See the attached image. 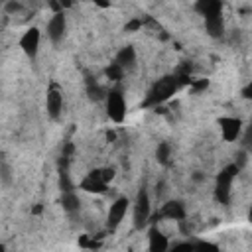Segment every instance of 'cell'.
<instances>
[{
	"mask_svg": "<svg viewBox=\"0 0 252 252\" xmlns=\"http://www.w3.org/2000/svg\"><path fill=\"white\" fill-rule=\"evenodd\" d=\"M177 89H179L177 77H175V75H165V77L158 79V81L152 85V89L148 91L146 100L142 102V106H144V108H150V106L158 108V106H159L161 102H165Z\"/></svg>",
	"mask_w": 252,
	"mask_h": 252,
	"instance_id": "6da1fadb",
	"label": "cell"
},
{
	"mask_svg": "<svg viewBox=\"0 0 252 252\" xmlns=\"http://www.w3.org/2000/svg\"><path fill=\"white\" fill-rule=\"evenodd\" d=\"M238 171H240V169H238L234 163H228V165H224V167L217 173V179H215V199H217L220 205H228L232 181H234V177H236Z\"/></svg>",
	"mask_w": 252,
	"mask_h": 252,
	"instance_id": "7a4b0ae2",
	"label": "cell"
},
{
	"mask_svg": "<svg viewBox=\"0 0 252 252\" xmlns=\"http://www.w3.org/2000/svg\"><path fill=\"white\" fill-rule=\"evenodd\" d=\"M104 100H106V114H108V118L112 122H116V124L124 122V118H126V100H124L122 91L120 89H110L106 93Z\"/></svg>",
	"mask_w": 252,
	"mask_h": 252,
	"instance_id": "3957f363",
	"label": "cell"
},
{
	"mask_svg": "<svg viewBox=\"0 0 252 252\" xmlns=\"http://www.w3.org/2000/svg\"><path fill=\"white\" fill-rule=\"evenodd\" d=\"M152 217V205H150V195L144 187H140L136 201H134V226L136 228H144L150 222Z\"/></svg>",
	"mask_w": 252,
	"mask_h": 252,
	"instance_id": "277c9868",
	"label": "cell"
},
{
	"mask_svg": "<svg viewBox=\"0 0 252 252\" xmlns=\"http://www.w3.org/2000/svg\"><path fill=\"white\" fill-rule=\"evenodd\" d=\"M45 108H47V116L51 120H57L61 116L63 110V93L59 89V85L55 81L49 83L47 93H45Z\"/></svg>",
	"mask_w": 252,
	"mask_h": 252,
	"instance_id": "5b68a950",
	"label": "cell"
},
{
	"mask_svg": "<svg viewBox=\"0 0 252 252\" xmlns=\"http://www.w3.org/2000/svg\"><path fill=\"white\" fill-rule=\"evenodd\" d=\"M158 219H169V220H183L185 219V205L177 199L165 201L161 205V209L150 217V222H156Z\"/></svg>",
	"mask_w": 252,
	"mask_h": 252,
	"instance_id": "8992f818",
	"label": "cell"
},
{
	"mask_svg": "<svg viewBox=\"0 0 252 252\" xmlns=\"http://www.w3.org/2000/svg\"><path fill=\"white\" fill-rule=\"evenodd\" d=\"M128 209H130L128 197H118V199L110 205V209H108V215H106V228H108V230L118 228V224L124 220Z\"/></svg>",
	"mask_w": 252,
	"mask_h": 252,
	"instance_id": "52a82bcc",
	"label": "cell"
},
{
	"mask_svg": "<svg viewBox=\"0 0 252 252\" xmlns=\"http://www.w3.org/2000/svg\"><path fill=\"white\" fill-rule=\"evenodd\" d=\"M39 41H41V33L37 28H28L22 37H20V49L30 57V59H35L37 57V51H39Z\"/></svg>",
	"mask_w": 252,
	"mask_h": 252,
	"instance_id": "ba28073f",
	"label": "cell"
},
{
	"mask_svg": "<svg viewBox=\"0 0 252 252\" xmlns=\"http://www.w3.org/2000/svg\"><path fill=\"white\" fill-rule=\"evenodd\" d=\"M67 33V16L65 12H55L47 22V37L53 43H59Z\"/></svg>",
	"mask_w": 252,
	"mask_h": 252,
	"instance_id": "9c48e42d",
	"label": "cell"
},
{
	"mask_svg": "<svg viewBox=\"0 0 252 252\" xmlns=\"http://www.w3.org/2000/svg\"><path fill=\"white\" fill-rule=\"evenodd\" d=\"M219 128H220L222 140L236 142L242 134V120L234 118V116H222V118H219Z\"/></svg>",
	"mask_w": 252,
	"mask_h": 252,
	"instance_id": "30bf717a",
	"label": "cell"
},
{
	"mask_svg": "<svg viewBox=\"0 0 252 252\" xmlns=\"http://www.w3.org/2000/svg\"><path fill=\"white\" fill-rule=\"evenodd\" d=\"M79 187H81L83 191H87V193H104L108 185L104 183L102 171H100V167H98V169H91V171L81 179Z\"/></svg>",
	"mask_w": 252,
	"mask_h": 252,
	"instance_id": "8fae6325",
	"label": "cell"
},
{
	"mask_svg": "<svg viewBox=\"0 0 252 252\" xmlns=\"http://www.w3.org/2000/svg\"><path fill=\"white\" fill-rule=\"evenodd\" d=\"M167 248H169L167 236L156 224H152L148 230V252H167Z\"/></svg>",
	"mask_w": 252,
	"mask_h": 252,
	"instance_id": "7c38bea8",
	"label": "cell"
},
{
	"mask_svg": "<svg viewBox=\"0 0 252 252\" xmlns=\"http://www.w3.org/2000/svg\"><path fill=\"white\" fill-rule=\"evenodd\" d=\"M114 63H118L124 71L134 69V67H136V49H134V45H124V47L116 53Z\"/></svg>",
	"mask_w": 252,
	"mask_h": 252,
	"instance_id": "4fadbf2b",
	"label": "cell"
},
{
	"mask_svg": "<svg viewBox=\"0 0 252 252\" xmlns=\"http://www.w3.org/2000/svg\"><path fill=\"white\" fill-rule=\"evenodd\" d=\"M195 10H197L203 18L220 16V14H222V2H219V0H199V2L195 4Z\"/></svg>",
	"mask_w": 252,
	"mask_h": 252,
	"instance_id": "5bb4252c",
	"label": "cell"
},
{
	"mask_svg": "<svg viewBox=\"0 0 252 252\" xmlns=\"http://www.w3.org/2000/svg\"><path fill=\"white\" fill-rule=\"evenodd\" d=\"M59 203H61L63 211L69 213V215H75V213L81 211V199H79V195H77L75 191L61 193V201H59Z\"/></svg>",
	"mask_w": 252,
	"mask_h": 252,
	"instance_id": "9a60e30c",
	"label": "cell"
},
{
	"mask_svg": "<svg viewBox=\"0 0 252 252\" xmlns=\"http://www.w3.org/2000/svg\"><path fill=\"white\" fill-rule=\"evenodd\" d=\"M205 30L211 37H222L224 33V20H222V14L220 16H211V18H205Z\"/></svg>",
	"mask_w": 252,
	"mask_h": 252,
	"instance_id": "2e32d148",
	"label": "cell"
},
{
	"mask_svg": "<svg viewBox=\"0 0 252 252\" xmlns=\"http://www.w3.org/2000/svg\"><path fill=\"white\" fill-rule=\"evenodd\" d=\"M87 93H89V98L91 100H102V98H106V93L108 91H104L93 77H87Z\"/></svg>",
	"mask_w": 252,
	"mask_h": 252,
	"instance_id": "e0dca14e",
	"label": "cell"
},
{
	"mask_svg": "<svg viewBox=\"0 0 252 252\" xmlns=\"http://www.w3.org/2000/svg\"><path fill=\"white\" fill-rule=\"evenodd\" d=\"M171 154H173V148L169 142H159L158 148H156V158L161 165H169V159H171Z\"/></svg>",
	"mask_w": 252,
	"mask_h": 252,
	"instance_id": "ac0fdd59",
	"label": "cell"
},
{
	"mask_svg": "<svg viewBox=\"0 0 252 252\" xmlns=\"http://www.w3.org/2000/svg\"><path fill=\"white\" fill-rule=\"evenodd\" d=\"M104 75H106V79H110V81H120L122 77H124V69L118 65V63H110L106 69H104Z\"/></svg>",
	"mask_w": 252,
	"mask_h": 252,
	"instance_id": "d6986e66",
	"label": "cell"
},
{
	"mask_svg": "<svg viewBox=\"0 0 252 252\" xmlns=\"http://www.w3.org/2000/svg\"><path fill=\"white\" fill-rule=\"evenodd\" d=\"M193 252H220V248H219L215 242L197 240V242H193Z\"/></svg>",
	"mask_w": 252,
	"mask_h": 252,
	"instance_id": "ffe728a7",
	"label": "cell"
},
{
	"mask_svg": "<svg viewBox=\"0 0 252 252\" xmlns=\"http://www.w3.org/2000/svg\"><path fill=\"white\" fill-rule=\"evenodd\" d=\"M167 252H193V242H177L169 246Z\"/></svg>",
	"mask_w": 252,
	"mask_h": 252,
	"instance_id": "44dd1931",
	"label": "cell"
},
{
	"mask_svg": "<svg viewBox=\"0 0 252 252\" xmlns=\"http://www.w3.org/2000/svg\"><path fill=\"white\" fill-rule=\"evenodd\" d=\"M144 26V20L142 18H134V20H130L126 26H124V30L126 32H136V30H140Z\"/></svg>",
	"mask_w": 252,
	"mask_h": 252,
	"instance_id": "7402d4cb",
	"label": "cell"
},
{
	"mask_svg": "<svg viewBox=\"0 0 252 252\" xmlns=\"http://www.w3.org/2000/svg\"><path fill=\"white\" fill-rule=\"evenodd\" d=\"M246 161H248V152H246V150H240V152H238V156H236L234 165H236L238 169H242V167L246 165Z\"/></svg>",
	"mask_w": 252,
	"mask_h": 252,
	"instance_id": "603a6c76",
	"label": "cell"
},
{
	"mask_svg": "<svg viewBox=\"0 0 252 252\" xmlns=\"http://www.w3.org/2000/svg\"><path fill=\"white\" fill-rule=\"evenodd\" d=\"M0 179L4 183H10L12 181V175H10V167L6 163H0Z\"/></svg>",
	"mask_w": 252,
	"mask_h": 252,
	"instance_id": "cb8c5ba5",
	"label": "cell"
},
{
	"mask_svg": "<svg viewBox=\"0 0 252 252\" xmlns=\"http://www.w3.org/2000/svg\"><path fill=\"white\" fill-rule=\"evenodd\" d=\"M100 171H102V179H104V183L108 185V183L114 179V167H100Z\"/></svg>",
	"mask_w": 252,
	"mask_h": 252,
	"instance_id": "d4e9b609",
	"label": "cell"
},
{
	"mask_svg": "<svg viewBox=\"0 0 252 252\" xmlns=\"http://www.w3.org/2000/svg\"><path fill=\"white\" fill-rule=\"evenodd\" d=\"M6 10L8 12H18V10H22V4L20 2H8L6 4Z\"/></svg>",
	"mask_w": 252,
	"mask_h": 252,
	"instance_id": "484cf974",
	"label": "cell"
},
{
	"mask_svg": "<svg viewBox=\"0 0 252 252\" xmlns=\"http://www.w3.org/2000/svg\"><path fill=\"white\" fill-rule=\"evenodd\" d=\"M189 85H193V89H195V91H201V89H205L209 83H207V79H203V81H197V83H193V81H191Z\"/></svg>",
	"mask_w": 252,
	"mask_h": 252,
	"instance_id": "4316f807",
	"label": "cell"
},
{
	"mask_svg": "<svg viewBox=\"0 0 252 252\" xmlns=\"http://www.w3.org/2000/svg\"><path fill=\"white\" fill-rule=\"evenodd\" d=\"M242 96H244V98H250V96H252V83H248V85L242 89Z\"/></svg>",
	"mask_w": 252,
	"mask_h": 252,
	"instance_id": "83f0119b",
	"label": "cell"
},
{
	"mask_svg": "<svg viewBox=\"0 0 252 252\" xmlns=\"http://www.w3.org/2000/svg\"><path fill=\"white\" fill-rule=\"evenodd\" d=\"M0 252H6V248H4V244L0 242Z\"/></svg>",
	"mask_w": 252,
	"mask_h": 252,
	"instance_id": "f1b7e54d",
	"label": "cell"
}]
</instances>
